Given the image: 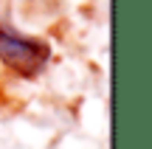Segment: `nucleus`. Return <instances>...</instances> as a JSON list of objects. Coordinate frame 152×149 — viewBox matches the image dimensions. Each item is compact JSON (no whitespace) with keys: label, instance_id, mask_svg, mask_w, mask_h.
Returning <instances> with one entry per match:
<instances>
[{"label":"nucleus","instance_id":"nucleus-1","mask_svg":"<svg viewBox=\"0 0 152 149\" xmlns=\"http://www.w3.org/2000/svg\"><path fill=\"white\" fill-rule=\"evenodd\" d=\"M0 59L20 76H34L48 59V45L31 37H20L0 25Z\"/></svg>","mask_w":152,"mask_h":149}]
</instances>
